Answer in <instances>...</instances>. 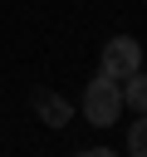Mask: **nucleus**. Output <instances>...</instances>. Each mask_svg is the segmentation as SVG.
<instances>
[{"mask_svg":"<svg viewBox=\"0 0 147 157\" xmlns=\"http://www.w3.org/2000/svg\"><path fill=\"white\" fill-rule=\"evenodd\" d=\"M118 113H123V88H118V78H108V74L98 69V78L83 88V118H88L93 128H113Z\"/></svg>","mask_w":147,"mask_h":157,"instance_id":"1","label":"nucleus"},{"mask_svg":"<svg viewBox=\"0 0 147 157\" xmlns=\"http://www.w3.org/2000/svg\"><path fill=\"white\" fill-rule=\"evenodd\" d=\"M132 69H142V44L132 34H113L103 44V74L108 78H127Z\"/></svg>","mask_w":147,"mask_h":157,"instance_id":"2","label":"nucleus"},{"mask_svg":"<svg viewBox=\"0 0 147 157\" xmlns=\"http://www.w3.org/2000/svg\"><path fill=\"white\" fill-rule=\"evenodd\" d=\"M29 98H34V113H39V123H44V128H64V123H69V103H64L59 93H49V88H34Z\"/></svg>","mask_w":147,"mask_h":157,"instance_id":"3","label":"nucleus"},{"mask_svg":"<svg viewBox=\"0 0 147 157\" xmlns=\"http://www.w3.org/2000/svg\"><path fill=\"white\" fill-rule=\"evenodd\" d=\"M118 88H123V108H132V113H147V74H142V69H132V74H127Z\"/></svg>","mask_w":147,"mask_h":157,"instance_id":"4","label":"nucleus"},{"mask_svg":"<svg viewBox=\"0 0 147 157\" xmlns=\"http://www.w3.org/2000/svg\"><path fill=\"white\" fill-rule=\"evenodd\" d=\"M127 152H132V157H147V113H137V123H132V132H127Z\"/></svg>","mask_w":147,"mask_h":157,"instance_id":"5","label":"nucleus"}]
</instances>
